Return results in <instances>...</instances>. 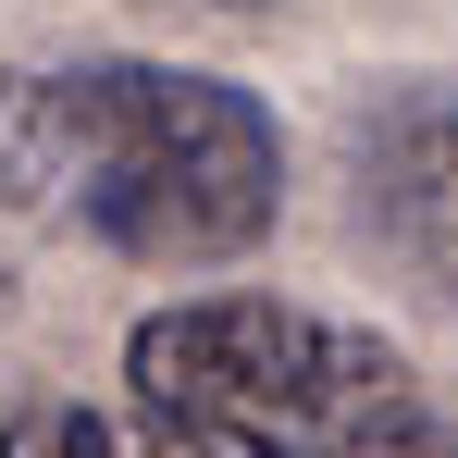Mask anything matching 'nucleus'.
<instances>
[{
  "instance_id": "3",
  "label": "nucleus",
  "mask_w": 458,
  "mask_h": 458,
  "mask_svg": "<svg viewBox=\"0 0 458 458\" xmlns=\"http://www.w3.org/2000/svg\"><path fill=\"white\" fill-rule=\"evenodd\" d=\"M360 211H372L434 285H458V99H409L384 112L360 149Z\"/></svg>"
},
{
  "instance_id": "6",
  "label": "nucleus",
  "mask_w": 458,
  "mask_h": 458,
  "mask_svg": "<svg viewBox=\"0 0 458 458\" xmlns=\"http://www.w3.org/2000/svg\"><path fill=\"white\" fill-rule=\"evenodd\" d=\"M224 13H235V0H224Z\"/></svg>"
},
{
  "instance_id": "5",
  "label": "nucleus",
  "mask_w": 458,
  "mask_h": 458,
  "mask_svg": "<svg viewBox=\"0 0 458 458\" xmlns=\"http://www.w3.org/2000/svg\"><path fill=\"white\" fill-rule=\"evenodd\" d=\"M384 458H458V434H421V421H409V434H396Z\"/></svg>"
},
{
  "instance_id": "2",
  "label": "nucleus",
  "mask_w": 458,
  "mask_h": 458,
  "mask_svg": "<svg viewBox=\"0 0 458 458\" xmlns=\"http://www.w3.org/2000/svg\"><path fill=\"white\" fill-rule=\"evenodd\" d=\"M124 384L186 434L248 458H384L421 421V384L372 322L298 298H174L124 335Z\"/></svg>"
},
{
  "instance_id": "1",
  "label": "nucleus",
  "mask_w": 458,
  "mask_h": 458,
  "mask_svg": "<svg viewBox=\"0 0 458 458\" xmlns=\"http://www.w3.org/2000/svg\"><path fill=\"white\" fill-rule=\"evenodd\" d=\"M0 211H63L149 273H199L273 235L285 137L248 87L186 63L0 75Z\"/></svg>"
},
{
  "instance_id": "4",
  "label": "nucleus",
  "mask_w": 458,
  "mask_h": 458,
  "mask_svg": "<svg viewBox=\"0 0 458 458\" xmlns=\"http://www.w3.org/2000/svg\"><path fill=\"white\" fill-rule=\"evenodd\" d=\"M0 458H248L224 434H186L174 409H99V396H25L0 421Z\"/></svg>"
}]
</instances>
